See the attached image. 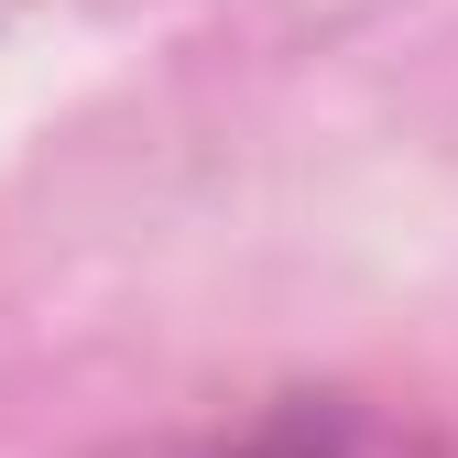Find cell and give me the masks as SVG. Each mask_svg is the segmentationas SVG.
Segmentation results:
<instances>
[{
	"mask_svg": "<svg viewBox=\"0 0 458 458\" xmlns=\"http://www.w3.org/2000/svg\"><path fill=\"white\" fill-rule=\"evenodd\" d=\"M229 458H371L338 415H284V426H262L251 447H229Z\"/></svg>",
	"mask_w": 458,
	"mask_h": 458,
	"instance_id": "6da1fadb",
	"label": "cell"
}]
</instances>
